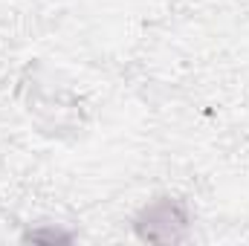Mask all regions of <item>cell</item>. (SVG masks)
I'll use <instances>...</instances> for the list:
<instances>
[{"label": "cell", "mask_w": 249, "mask_h": 246, "mask_svg": "<svg viewBox=\"0 0 249 246\" xmlns=\"http://www.w3.org/2000/svg\"><path fill=\"white\" fill-rule=\"evenodd\" d=\"M191 229L186 200L180 197H157L133 217V232L145 244H183Z\"/></svg>", "instance_id": "6da1fadb"}, {"label": "cell", "mask_w": 249, "mask_h": 246, "mask_svg": "<svg viewBox=\"0 0 249 246\" xmlns=\"http://www.w3.org/2000/svg\"><path fill=\"white\" fill-rule=\"evenodd\" d=\"M23 241H47V244H64V241H70V235L67 232H53V229H32V232H26L23 235Z\"/></svg>", "instance_id": "7a4b0ae2"}]
</instances>
